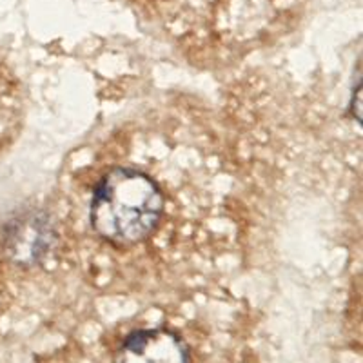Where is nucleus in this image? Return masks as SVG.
Returning <instances> with one entry per match:
<instances>
[{
	"label": "nucleus",
	"instance_id": "1",
	"mask_svg": "<svg viewBox=\"0 0 363 363\" xmlns=\"http://www.w3.org/2000/svg\"><path fill=\"white\" fill-rule=\"evenodd\" d=\"M164 209L155 182L144 173L115 169L100 182L91 206V222L99 235L116 244L147 238Z\"/></svg>",
	"mask_w": 363,
	"mask_h": 363
},
{
	"label": "nucleus",
	"instance_id": "2",
	"mask_svg": "<svg viewBox=\"0 0 363 363\" xmlns=\"http://www.w3.org/2000/svg\"><path fill=\"white\" fill-rule=\"evenodd\" d=\"M115 363H189V352L171 330L147 329L125 340Z\"/></svg>",
	"mask_w": 363,
	"mask_h": 363
},
{
	"label": "nucleus",
	"instance_id": "3",
	"mask_svg": "<svg viewBox=\"0 0 363 363\" xmlns=\"http://www.w3.org/2000/svg\"><path fill=\"white\" fill-rule=\"evenodd\" d=\"M51 240L48 227L37 218L18 220L8 227L4 238V252L9 260L18 264H31L37 262L38 256L44 255Z\"/></svg>",
	"mask_w": 363,
	"mask_h": 363
},
{
	"label": "nucleus",
	"instance_id": "4",
	"mask_svg": "<svg viewBox=\"0 0 363 363\" xmlns=\"http://www.w3.org/2000/svg\"><path fill=\"white\" fill-rule=\"evenodd\" d=\"M13 122V89L8 80V73L0 66V149L8 138V131Z\"/></svg>",
	"mask_w": 363,
	"mask_h": 363
},
{
	"label": "nucleus",
	"instance_id": "5",
	"mask_svg": "<svg viewBox=\"0 0 363 363\" xmlns=\"http://www.w3.org/2000/svg\"><path fill=\"white\" fill-rule=\"evenodd\" d=\"M352 113L358 118V122L362 120V87L358 86V93L354 95V100H352Z\"/></svg>",
	"mask_w": 363,
	"mask_h": 363
}]
</instances>
